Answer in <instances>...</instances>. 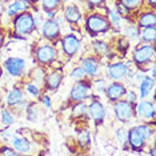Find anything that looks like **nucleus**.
I'll use <instances>...</instances> for the list:
<instances>
[{"mask_svg": "<svg viewBox=\"0 0 156 156\" xmlns=\"http://www.w3.org/2000/svg\"><path fill=\"white\" fill-rule=\"evenodd\" d=\"M109 28H111V24H109L108 19L100 13H91L86 20V30L92 36L108 32Z\"/></svg>", "mask_w": 156, "mask_h": 156, "instance_id": "1", "label": "nucleus"}, {"mask_svg": "<svg viewBox=\"0 0 156 156\" xmlns=\"http://www.w3.org/2000/svg\"><path fill=\"white\" fill-rule=\"evenodd\" d=\"M13 17H15V19H13V27H15L16 35L26 36V35L31 34L35 28H36V26H35V17L32 13L26 11V12H22Z\"/></svg>", "mask_w": 156, "mask_h": 156, "instance_id": "2", "label": "nucleus"}, {"mask_svg": "<svg viewBox=\"0 0 156 156\" xmlns=\"http://www.w3.org/2000/svg\"><path fill=\"white\" fill-rule=\"evenodd\" d=\"M155 58V45L151 43H143L137 45L133 51V63L136 66H147Z\"/></svg>", "mask_w": 156, "mask_h": 156, "instance_id": "3", "label": "nucleus"}, {"mask_svg": "<svg viewBox=\"0 0 156 156\" xmlns=\"http://www.w3.org/2000/svg\"><path fill=\"white\" fill-rule=\"evenodd\" d=\"M113 113H115V118L122 123H128L132 120L135 116V104L129 103L128 100H119L115 101L113 104Z\"/></svg>", "mask_w": 156, "mask_h": 156, "instance_id": "4", "label": "nucleus"}, {"mask_svg": "<svg viewBox=\"0 0 156 156\" xmlns=\"http://www.w3.org/2000/svg\"><path fill=\"white\" fill-rule=\"evenodd\" d=\"M35 58H36V62L40 64L51 66L58 59V51L51 44H41L35 51Z\"/></svg>", "mask_w": 156, "mask_h": 156, "instance_id": "5", "label": "nucleus"}, {"mask_svg": "<svg viewBox=\"0 0 156 156\" xmlns=\"http://www.w3.org/2000/svg\"><path fill=\"white\" fill-rule=\"evenodd\" d=\"M88 98H91V84L86 79L77 80L71 88L69 100L71 101H86Z\"/></svg>", "mask_w": 156, "mask_h": 156, "instance_id": "6", "label": "nucleus"}, {"mask_svg": "<svg viewBox=\"0 0 156 156\" xmlns=\"http://www.w3.org/2000/svg\"><path fill=\"white\" fill-rule=\"evenodd\" d=\"M87 113L90 115V118L94 120L96 126H100L104 122V118H105V107L101 104V101L99 99L94 98L92 101L88 104Z\"/></svg>", "mask_w": 156, "mask_h": 156, "instance_id": "7", "label": "nucleus"}, {"mask_svg": "<svg viewBox=\"0 0 156 156\" xmlns=\"http://www.w3.org/2000/svg\"><path fill=\"white\" fill-rule=\"evenodd\" d=\"M4 68L7 69V72L11 76L19 77L22 76L26 71V60L22 58H15V56H11V58H7L4 60Z\"/></svg>", "mask_w": 156, "mask_h": 156, "instance_id": "8", "label": "nucleus"}, {"mask_svg": "<svg viewBox=\"0 0 156 156\" xmlns=\"http://www.w3.org/2000/svg\"><path fill=\"white\" fill-rule=\"evenodd\" d=\"M62 48H63V52H64V55L67 58L75 56L80 48L79 37H76L75 35H72V34L66 35V36L62 39Z\"/></svg>", "mask_w": 156, "mask_h": 156, "instance_id": "9", "label": "nucleus"}, {"mask_svg": "<svg viewBox=\"0 0 156 156\" xmlns=\"http://www.w3.org/2000/svg\"><path fill=\"white\" fill-rule=\"evenodd\" d=\"M104 94H105V96H107V99L109 101L115 103L116 100L123 99V96H126L127 88L123 83H119L118 80H113V83L108 84V86L105 87Z\"/></svg>", "mask_w": 156, "mask_h": 156, "instance_id": "10", "label": "nucleus"}, {"mask_svg": "<svg viewBox=\"0 0 156 156\" xmlns=\"http://www.w3.org/2000/svg\"><path fill=\"white\" fill-rule=\"evenodd\" d=\"M127 141H128L131 150L135 152H141L145 147V140L141 137V135L137 132L135 127L127 131Z\"/></svg>", "mask_w": 156, "mask_h": 156, "instance_id": "11", "label": "nucleus"}, {"mask_svg": "<svg viewBox=\"0 0 156 156\" xmlns=\"http://www.w3.org/2000/svg\"><path fill=\"white\" fill-rule=\"evenodd\" d=\"M135 113L139 115L143 120H154L155 119V105L152 101L141 100L137 105H135Z\"/></svg>", "mask_w": 156, "mask_h": 156, "instance_id": "12", "label": "nucleus"}, {"mask_svg": "<svg viewBox=\"0 0 156 156\" xmlns=\"http://www.w3.org/2000/svg\"><path fill=\"white\" fill-rule=\"evenodd\" d=\"M128 71H129V68L126 63H122V62L112 63V64L108 66L107 75L109 79H112V80H122L127 76Z\"/></svg>", "mask_w": 156, "mask_h": 156, "instance_id": "13", "label": "nucleus"}, {"mask_svg": "<svg viewBox=\"0 0 156 156\" xmlns=\"http://www.w3.org/2000/svg\"><path fill=\"white\" fill-rule=\"evenodd\" d=\"M81 67L83 69L86 71L87 76H91V77H98L100 75V63L96 58L94 56H88V58H84L81 60Z\"/></svg>", "mask_w": 156, "mask_h": 156, "instance_id": "14", "label": "nucleus"}, {"mask_svg": "<svg viewBox=\"0 0 156 156\" xmlns=\"http://www.w3.org/2000/svg\"><path fill=\"white\" fill-rule=\"evenodd\" d=\"M41 34L48 40H54V39L60 36V26L55 19H48L45 20L43 27H41Z\"/></svg>", "mask_w": 156, "mask_h": 156, "instance_id": "15", "label": "nucleus"}, {"mask_svg": "<svg viewBox=\"0 0 156 156\" xmlns=\"http://www.w3.org/2000/svg\"><path fill=\"white\" fill-rule=\"evenodd\" d=\"M63 81V72L60 69H55L52 72H49L45 75L44 77V83H45V87H47L48 91H55L60 87Z\"/></svg>", "mask_w": 156, "mask_h": 156, "instance_id": "16", "label": "nucleus"}, {"mask_svg": "<svg viewBox=\"0 0 156 156\" xmlns=\"http://www.w3.org/2000/svg\"><path fill=\"white\" fill-rule=\"evenodd\" d=\"M64 20L69 24H77L81 19V11L75 4H69L64 8Z\"/></svg>", "mask_w": 156, "mask_h": 156, "instance_id": "17", "label": "nucleus"}, {"mask_svg": "<svg viewBox=\"0 0 156 156\" xmlns=\"http://www.w3.org/2000/svg\"><path fill=\"white\" fill-rule=\"evenodd\" d=\"M30 8V3H26L23 0H15L11 4H8V8H7V13L8 16H16L22 12H26L27 9Z\"/></svg>", "mask_w": 156, "mask_h": 156, "instance_id": "18", "label": "nucleus"}, {"mask_svg": "<svg viewBox=\"0 0 156 156\" xmlns=\"http://www.w3.org/2000/svg\"><path fill=\"white\" fill-rule=\"evenodd\" d=\"M12 145L19 154H28V152H31V143L26 137H19V136L15 137L12 140Z\"/></svg>", "mask_w": 156, "mask_h": 156, "instance_id": "19", "label": "nucleus"}, {"mask_svg": "<svg viewBox=\"0 0 156 156\" xmlns=\"http://www.w3.org/2000/svg\"><path fill=\"white\" fill-rule=\"evenodd\" d=\"M139 37L141 39L143 43L154 44L155 40H156V26H154V27H144L143 30L140 31Z\"/></svg>", "mask_w": 156, "mask_h": 156, "instance_id": "20", "label": "nucleus"}, {"mask_svg": "<svg viewBox=\"0 0 156 156\" xmlns=\"http://www.w3.org/2000/svg\"><path fill=\"white\" fill-rule=\"evenodd\" d=\"M22 100H24V94L20 88H13V90L9 91L8 96H7V104H8V107H15Z\"/></svg>", "mask_w": 156, "mask_h": 156, "instance_id": "21", "label": "nucleus"}, {"mask_svg": "<svg viewBox=\"0 0 156 156\" xmlns=\"http://www.w3.org/2000/svg\"><path fill=\"white\" fill-rule=\"evenodd\" d=\"M87 108L88 104H86V101H76L71 108V115L73 119H83L86 115H88Z\"/></svg>", "mask_w": 156, "mask_h": 156, "instance_id": "22", "label": "nucleus"}, {"mask_svg": "<svg viewBox=\"0 0 156 156\" xmlns=\"http://www.w3.org/2000/svg\"><path fill=\"white\" fill-rule=\"evenodd\" d=\"M155 86V80L152 79V77H148L147 75H145L143 79L140 80V98L141 99H145L150 95L151 90L154 88Z\"/></svg>", "mask_w": 156, "mask_h": 156, "instance_id": "23", "label": "nucleus"}, {"mask_svg": "<svg viewBox=\"0 0 156 156\" xmlns=\"http://www.w3.org/2000/svg\"><path fill=\"white\" fill-rule=\"evenodd\" d=\"M137 24H139L140 28L156 26L155 12H144V13H141V15L139 16V20H137Z\"/></svg>", "mask_w": 156, "mask_h": 156, "instance_id": "24", "label": "nucleus"}, {"mask_svg": "<svg viewBox=\"0 0 156 156\" xmlns=\"http://www.w3.org/2000/svg\"><path fill=\"white\" fill-rule=\"evenodd\" d=\"M135 128H136V131L141 135V137H143L145 141H148L155 135L154 127L150 126V124H140V126H136Z\"/></svg>", "mask_w": 156, "mask_h": 156, "instance_id": "25", "label": "nucleus"}, {"mask_svg": "<svg viewBox=\"0 0 156 156\" xmlns=\"http://www.w3.org/2000/svg\"><path fill=\"white\" fill-rule=\"evenodd\" d=\"M77 143L81 148H90L91 145V133L88 129H81L77 133Z\"/></svg>", "mask_w": 156, "mask_h": 156, "instance_id": "26", "label": "nucleus"}, {"mask_svg": "<svg viewBox=\"0 0 156 156\" xmlns=\"http://www.w3.org/2000/svg\"><path fill=\"white\" fill-rule=\"evenodd\" d=\"M108 22L111 24V27H113L115 30H120V24H122V16L119 15L115 9L108 11Z\"/></svg>", "mask_w": 156, "mask_h": 156, "instance_id": "27", "label": "nucleus"}, {"mask_svg": "<svg viewBox=\"0 0 156 156\" xmlns=\"http://www.w3.org/2000/svg\"><path fill=\"white\" fill-rule=\"evenodd\" d=\"M92 48L95 49V52H96L98 55H103V56L107 55L108 51H109L108 44L103 40H95L94 43H92Z\"/></svg>", "mask_w": 156, "mask_h": 156, "instance_id": "28", "label": "nucleus"}, {"mask_svg": "<svg viewBox=\"0 0 156 156\" xmlns=\"http://www.w3.org/2000/svg\"><path fill=\"white\" fill-rule=\"evenodd\" d=\"M60 5V0H41V8L44 12L58 11V7Z\"/></svg>", "mask_w": 156, "mask_h": 156, "instance_id": "29", "label": "nucleus"}, {"mask_svg": "<svg viewBox=\"0 0 156 156\" xmlns=\"http://www.w3.org/2000/svg\"><path fill=\"white\" fill-rule=\"evenodd\" d=\"M2 122H3V124H4L7 128H8L9 126H12V124L15 123V118H13L12 112L8 111L7 108H3V109H2Z\"/></svg>", "mask_w": 156, "mask_h": 156, "instance_id": "30", "label": "nucleus"}, {"mask_svg": "<svg viewBox=\"0 0 156 156\" xmlns=\"http://www.w3.org/2000/svg\"><path fill=\"white\" fill-rule=\"evenodd\" d=\"M69 76L72 77L73 80H83V79H86L87 77V73H86V71L83 69V67L81 66H77V67H75L72 71L69 72Z\"/></svg>", "mask_w": 156, "mask_h": 156, "instance_id": "31", "label": "nucleus"}, {"mask_svg": "<svg viewBox=\"0 0 156 156\" xmlns=\"http://www.w3.org/2000/svg\"><path fill=\"white\" fill-rule=\"evenodd\" d=\"M119 3H120V4H123L127 9H129V11H133V9L140 8L143 0H119Z\"/></svg>", "mask_w": 156, "mask_h": 156, "instance_id": "32", "label": "nucleus"}, {"mask_svg": "<svg viewBox=\"0 0 156 156\" xmlns=\"http://www.w3.org/2000/svg\"><path fill=\"white\" fill-rule=\"evenodd\" d=\"M139 34H140V31L136 26H128L124 30V36L127 39H137L139 37Z\"/></svg>", "mask_w": 156, "mask_h": 156, "instance_id": "33", "label": "nucleus"}, {"mask_svg": "<svg viewBox=\"0 0 156 156\" xmlns=\"http://www.w3.org/2000/svg\"><path fill=\"white\" fill-rule=\"evenodd\" d=\"M26 109H27V119L30 122H35L37 119V109L35 107V104L34 103H28Z\"/></svg>", "mask_w": 156, "mask_h": 156, "instance_id": "34", "label": "nucleus"}, {"mask_svg": "<svg viewBox=\"0 0 156 156\" xmlns=\"http://www.w3.org/2000/svg\"><path fill=\"white\" fill-rule=\"evenodd\" d=\"M26 92L28 95H31L32 98H37L40 95V88L35 83H27L26 84Z\"/></svg>", "mask_w": 156, "mask_h": 156, "instance_id": "35", "label": "nucleus"}, {"mask_svg": "<svg viewBox=\"0 0 156 156\" xmlns=\"http://www.w3.org/2000/svg\"><path fill=\"white\" fill-rule=\"evenodd\" d=\"M128 48H129V40L126 36L120 37L118 40V49H119V51H122L124 54V52L128 51Z\"/></svg>", "mask_w": 156, "mask_h": 156, "instance_id": "36", "label": "nucleus"}, {"mask_svg": "<svg viewBox=\"0 0 156 156\" xmlns=\"http://www.w3.org/2000/svg\"><path fill=\"white\" fill-rule=\"evenodd\" d=\"M116 137H118V140L122 144L127 143V132H126V129L124 128H118L116 129Z\"/></svg>", "mask_w": 156, "mask_h": 156, "instance_id": "37", "label": "nucleus"}, {"mask_svg": "<svg viewBox=\"0 0 156 156\" xmlns=\"http://www.w3.org/2000/svg\"><path fill=\"white\" fill-rule=\"evenodd\" d=\"M0 155H19L15 148H11V147H2L0 148Z\"/></svg>", "mask_w": 156, "mask_h": 156, "instance_id": "38", "label": "nucleus"}, {"mask_svg": "<svg viewBox=\"0 0 156 156\" xmlns=\"http://www.w3.org/2000/svg\"><path fill=\"white\" fill-rule=\"evenodd\" d=\"M126 96H127V99H126V100H128L129 103H132V104H135V105H136V101H137V95L135 94L133 91H127Z\"/></svg>", "mask_w": 156, "mask_h": 156, "instance_id": "39", "label": "nucleus"}, {"mask_svg": "<svg viewBox=\"0 0 156 156\" xmlns=\"http://www.w3.org/2000/svg\"><path fill=\"white\" fill-rule=\"evenodd\" d=\"M105 81H103V80H98L96 83H95V88H96V91L99 92V94H104V91H105Z\"/></svg>", "mask_w": 156, "mask_h": 156, "instance_id": "40", "label": "nucleus"}, {"mask_svg": "<svg viewBox=\"0 0 156 156\" xmlns=\"http://www.w3.org/2000/svg\"><path fill=\"white\" fill-rule=\"evenodd\" d=\"M115 11L118 12L120 16H127V15H128V12H129V9H127L123 4H120V3H119V4H118V8H116Z\"/></svg>", "mask_w": 156, "mask_h": 156, "instance_id": "41", "label": "nucleus"}, {"mask_svg": "<svg viewBox=\"0 0 156 156\" xmlns=\"http://www.w3.org/2000/svg\"><path fill=\"white\" fill-rule=\"evenodd\" d=\"M87 2V4H88V7L92 9L94 7H98V5H101L103 3H104V0H86Z\"/></svg>", "mask_w": 156, "mask_h": 156, "instance_id": "42", "label": "nucleus"}, {"mask_svg": "<svg viewBox=\"0 0 156 156\" xmlns=\"http://www.w3.org/2000/svg\"><path fill=\"white\" fill-rule=\"evenodd\" d=\"M27 105H28V103H27L26 100H22V101L19 103V104H16L15 107L19 109V111H23V109H26V108H27Z\"/></svg>", "mask_w": 156, "mask_h": 156, "instance_id": "43", "label": "nucleus"}, {"mask_svg": "<svg viewBox=\"0 0 156 156\" xmlns=\"http://www.w3.org/2000/svg\"><path fill=\"white\" fill-rule=\"evenodd\" d=\"M43 103H44V105L47 108H51V99H49V96H44L43 98Z\"/></svg>", "mask_w": 156, "mask_h": 156, "instance_id": "44", "label": "nucleus"}, {"mask_svg": "<svg viewBox=\"0 0 156 156\" xmlns=\"http://www.w3.org/2000/svg\"><path fill=\"white\" fill-rule=\"evenodd\" d=\"M0 135L3 136V139H4V140H8L9 137H11V133H9L8 131H3V132H0Z\"/></svg>", "mask_w": 156, "mask_h": 156, "instance_id": "45", "label": "nucleus"}, {"mask_svg": "<svg viewBox=\"0 0 156 156\" xmlns=\"http://www.w3.org/2000/svg\"><path fill=\"white\" fill-rule=\"evenodd\" d=\"M45 13H47L48 19H55V16H56V11H49V12H45Z\"/></svg>", "mask_w": 156, "mask_h": 156, "instance_id": "46", "label": "nucleus"}, {"mask_svg": "<svg viewBox=\"0 0 156 156\" xmlns=\"http://www.w3.org/2000/svg\"><path fill=\"white\" fill-rule=\"evenodd\" d=\"M3 12H4V4H3V0H0V16Z\"/></svg>", "mask_w": 156, "mask_h": 156, "instance_id": "47", "label": "nucleus"}, {"mask_svg": "<svg viewBox=\"0 0 156 156\" xmlns=\"http://www.w3.org/2000/svg\"><path fill=\"white\" fill-rule=\"evenodd\" d=\"M56 22H58V24L60 26V24H64L66 20H64V17H58V20H56Z\"/></svg>", "mask_w": 156, "mask_h": 156, "instance_id": "48", "label": "nucleus"}, {"mask_svg": "<svg viewBox=\"0 0 156 156\" xmlns=\"http://www.w3.org/2000/svg\"><path fill=\"white\" fill-rule=\"evenodd\" d=\"M148 3H150V4L152 5V7H155V4H156V0H147Z\"/></svg>", "mask_w": 156, "mask_h": 156, "instance_id": "49", "label": "nucleus"}, {"mask_svg": "<svg viewBox=\"0 0 156 156\" xmlns=\"http://www.w3.org/2000/svg\"><path fill=\"white\" fill-rule=\"evenodd\" d=\"M150 154H151L152 156H155V155H156V151H155V148H154V147H152V148H151V151H150Z\"/></svg>", "mask_w": 156, "mask_h": 156, "instance_id": "50", "label": "nucleus"}, {"mask_svg": "<svg viewBox=\"0 0 156 156\" xmlns=\"http://www.w3.org/2000/svg\"><path fill=\"white\" fill-rule=\"evenodd\" d=\"M36 2H39V0H31V3H36Z\"/></svg>", "mask_w": 156, "mask_h": 156, "instance_id": "51", "label": "nucleus"}, {"mask_svg": "<svg viewBox=\"0 0 156 156\" xmlns=\"http://www.w3.org/2000/svg\"><path fill=\"white\" fill-rule=\"evenodd\" d=\"M23 2H26V3H31V0H23Z\"/></svg>", "mask_w": 156, "mask_h": 156, "instance_id": "52", "label": "nucleus"}, {"mask_svg": "<svg viewBox=\"0 0 156 156\" xmlns=\"http://www.w3.org/2000/svg\"><path fill=\"white\" fill-rule=\"evenodd\" d=\"M68 2H75V0H68Z\"/></svg>", "mask_w": 156, "mask_h": 156, "instance_id": "53", "label": "nucleus"}, {"mask_svg": "<svg viewBox=\"0 0 156 156\" xmlns=\"http://www.w3.org/2000/svg\"><path fill=\"white\" fill-rule=\"evenodd\" d=\"M3 2H9V0H3Z\"/></svg>", "mask_w": 156, "mask_h": 156, "instance_id": "54", "label": "nucleus"}, {"mask_svg": "<svg viewBox=\"0 0 156 156\" xmlns=\"http://www.w3.org/2000/svg\"><path fill=\"white\" fill-rule=\"evenodd\" d=\"M0 99H2V98H0Z\"/></svg>", "mask_w": 156, "mask_h": 156, "instance_id": "55", "label": "nucleus"}]
</instances>
